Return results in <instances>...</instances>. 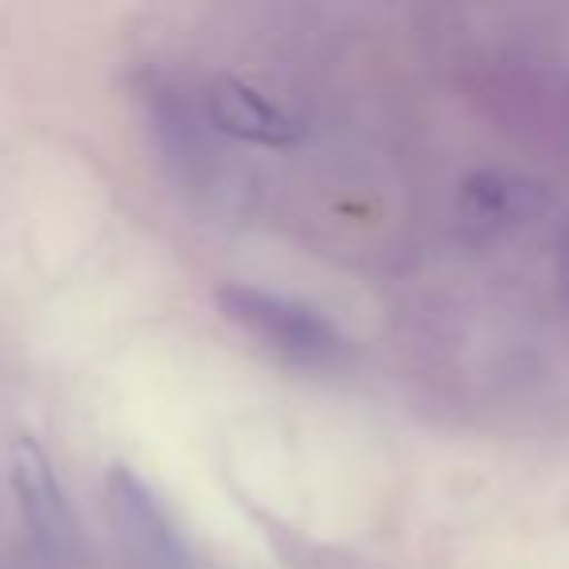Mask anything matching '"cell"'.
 Returning <instances> with one entry per match:
<instances>
[{"label": "cell", "instance_id": "1", "mask_svg": "<svg viewBox=\"0 0 569 569\" xmlns=\"http://www.w3.org/2000/svg\"><path fill=\"white\" fill-rule=\"evenodd\" d=\"M219 309L230 325L297 367H336L351 351L348 336L320 309L284 293H269L258 284H222Z\"/></svg>", "mask_w": 569, "mask_h": 569}, {"label": "cell", "instance_id": "2", "mask_svg": "<svg viewBox=\"0 0 569 569\" xmlns=\"http://www.w3.org/2000/svg\"><path fill=\"white\" fill-rule=\"evenodd\" d=\"M12 496L40 569H79V522L51 457L32 433L12 441Z\"/></svg>", "mask_w": 569, "mask_h": 569}, {"label": "cell", "instance_id": "3", "mask_svg": "<svg viewBox=\"0 0 569 569\" xmlns=\"http://www.w3.org/2000/svg\"><path fill=\"white\" fill-rule=\"evenodd\" d=\"M106 496H110V511L121 538L141 558L144 569H199L183 535L176 530L172 515L160 507V499L133 468L113 465L106 476Z\"/></svg>", "mask_w": 569, "mask_h": 569}, {"label": "cell", "instance_id": "4", "mask_svg": "<svg viewBox=\"0 0 569 569\" xmlns=\"http://www.w3.org/2000/svg\"><path fill=\"white\" fill-rule=\"evenodd\" d=\"M207 118L219 133L266 144V149H284V144H297L305 137V129L281 106H273L261 90L246 87L238 79L214 82L211 94H207Z\"/></svg>", "mask_w": 569, "mask_h": 569}, {"label": "cell", "instance_id": "5", "mask_svg": "<svg viewBox=\"0 0 569 569\" xmlns=\"http://www.w3.org/2000/svg\"><path fill=\"white\" fill-rule=\"evenodd\" d=\"M561 284H566V297H569V230L561 238Z\"/></svg>", "mask_w": 569, "mask_h": 569}]
</instances>
